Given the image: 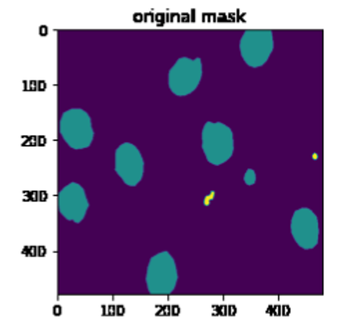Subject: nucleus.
<instances>
[{"label":"nucleus","instance_id":"nucleus-2","mask_svg":"<svg viewBox=\"0 0 354 326\" xmlns=\"http://www.w3.org/2000/svg\"><path fill=\"white\" fill-rule=\"evenodd\" d=\"M59 134L73 149L88 148L94 138V130L88 113L80 108L65 111L59 119Z\"/></svg>","mask_w":354,"mask_h":326},{"label":"nucleus","instance_id":"nucleus-4","mask_svg":"<svg viewBox=\"0 0 354 326\" xmlns=\"http://www.w3.org/2000/svg\"><path fill=\"white\" fill-rule=\"evenodd\" d=\"M202 79V61L201 58L181 57L170 68L167 75L169 88L173 94L184 97L191 94Z\"/></svg>","mask_w":354,"mask_h":326},{"label":"nucleus","instance_id":"nucleus-7","mask_svg":"<svg viewBox=\"0 0 354 326\" xmlns=\"http://www.w3.org/2000/svg\"><path fill=\"white\" fill-rule=\"evenodd\" d=\"M290 232L296 245L304 250H311L319 240V222L317 214L310 207L295 210L290 220Z\"/></svg>","mask_w":354,"mask_h":326},{"label":"nucleus","instance_id":"nucleus-3","mask_svg":"<svg viewBox=\"0 0 354 326\" xmlns=\"http://www.w3.org/2000/svg\"><path fill=\"white\" fill-rule=\"evenodd\" d=\"M177 267L169 251L156 253L149 258L145 285L152 294H170L177 285Z\"/></svg>","mask_w":354,"mask_h":326},{"label":"nucleus","instance_id":"nucleus-9","mask_svg":"<svg viewBox=\"0 0 354 326\" xmlns=\"http://www.w3.org/2000/svg\"><path fill=\"white\" fill-rule=\"evenodd\" d=\"M243 181H245L246 185H253L256 182V173H254V170L248 169L245 175H243Z\"/></svg>","mask_w":354,"mask_h":326},{"label":"nucleus","instance_id":"nucleus-5","mask_svg":"<svg viewBox=\"0 0 354 326\" xmlns=\"http://www.w3.org/2000/svg\"><path fill=\"white\" fill-rule=\"evenodd\" d=\"M274 48L271 30H246L239 41L241 57L246 65L259 68L264 65Z\"/></svg>","mask_w":354,"mask_h":326},{"label":"nucleus","instance_id":"nucleus-8","mask_svg":"<svg viewBox=\"0 0 354 326\" xmlns=\"http://www.w3.org/2000/svg\"><path fill=\"white\" fill-rule=\"evenodd\" d=\"M88 209V200L82 185L71 182L58 193V210L64 218L72 222H82Z\"/></svg>","mask_w":354,"mask_h":326},{"label":"nucleus","instance_id":"nucleus-1","mask_svg":"<svg viewBox=\"0 0 354 326\" xmlns=\"http://www.w3.org/2000/svg\"><path fill=\"white\" fill-rule=\"evenodd\" d=\"M202 151L213 166L225 163L234 153L232 130L221 122H206L202 128Z\"/></svg>","mask_w":354,"mask_h":326},{"label":"nucleus","instance_id":"nucleus-6","mask_svg":"<svg viewBox=\"0 0 354 326\" xmlns=\"http://www.w3.org/2000/svg\"><path fill=\"white\" fill-rule=\"evenodd\" d=\"M115 171L129 186H136L141 181L144 175V159L136 145L123 142L116 148Z\"/></svg>","mask_w":354,"mask_h":326}]
</instances>
